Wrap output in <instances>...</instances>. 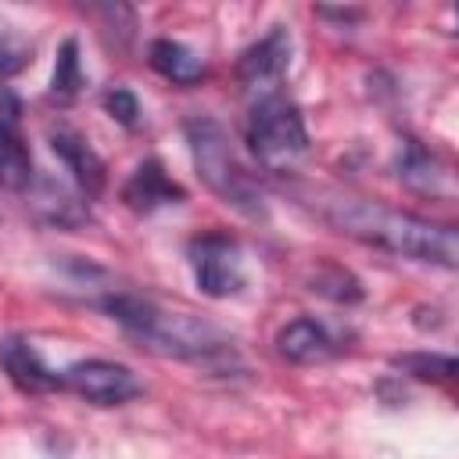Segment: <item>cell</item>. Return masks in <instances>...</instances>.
<instances>
[{"label": "cell", "instance_id": "obj_1", "mask_svg": "<svg viewBox=\"0 0 459 459\" xmlns=\"http://www.w3.org/2000/svg\"><path fill=\"white\" fill-rule=\"evenodd\" d=\"M301 197L326 226H333L337 233L359 244H369L377 251H387L409 262L441 265V269H455L459 262V233L448 222H430L412 212H402L348 190H308Z\"/></svg>", "mask_w": 459, "mask_h": 459}, {"label": "cell", "instance_id": "obj_2", "mask_svg": "<svg viewBox=\"0 0 459 459\" xmlns=\"http://www.w3.org/2000/svg\"><path fill=\"white\" fill-rule=\"evenodd\" d=\"M93 305L100 312H108V319H115L126 330V337L136 341L151 355L194 362L208 373L240 369V355H237L233 337L194 312L165 308L154 298L126 290V287H104V294L93 298Z\"/></svg>", "mask_w": 459, "mask_h": 459}, {"label": "cell", "instance_id": "obj_3", "mask_svg": "<svg viewBox=\"0 0 459 459\" xmlns=\"http://www.w3.org/2000/svg\"><path fill=\"white\" fill-rule=\"evenodd\" d=\"M186 143H190V158L194 169L201 176V183L233 212H240L244 219H265V194L255 183V176L237 161L226 129L212 118V115H190L183 122Z\"/></svg>", "mask_w": 459, "mask_h": 459}, {"label": "cell", "instance_id": "obj_4", "mask_svg": "<svg viewBox=\"0 0 459 459\" xmlns=\"http://www.w3.org/2000/svg\"><path fill=\"white\" fill-rule=\"evenodd\" d=\"M244 143L251 158L265 172H276V176L298 172V165L312 151L305 115L283 90L251 100L247 118H244Z\"/></svg>", "mask_w": 459, "mask_h": 459}, {"label": "cell", "instance_id": "obj_5", "mask_svg": "<svg viewBox=\"0 0 459 459\" xmlns=\"http://www.w3.org/2000/svg\"><path fill=\"white\" fill-rule=\"evenodd\" d=\"M186 262H190L194 283L204 298H233L247 283L244 247L233 233H222V230L197 233L186 244Z\"/></svg>", "mask_w": 459, "mask_h": 459}, {"label": "cell", "instance_id": "obj_6", "mask_svg": "<svg viewBox=\"0 0 459 459\" xmlns=\"http://www.w3.org/2000/svg\"><path fill=\"white\" fill-rule=\"evenodd\" d=\"M61 391H72L90 405H126L143 387H140L136 373L122 362L82 359V362H72V366L61 369Z\"/></svg>", "mask_w": 459, "mask_h": 459}, {"label": "cell", "instance_id": "obj_7", "mask_svg": "<svg viewBox=\"0 0 459 459\" xmlns=\"http://www.w3.org/2000/svg\"><path fill=\"white\" fill-rule=\"evenodd\" d=\"M290 32L283 25H273L262 39H255L240 57H237V82L240 90L255 100L265 93H276L287 68H290Z\"/></svg>", "mask_w": 459, "mask_h": 459}, {"label": "cell", "instance_id": "obj_8", "mask_svg": "<svg viewBox=\"0 0 459 459\" xmlns=\"http://www.w3.org/2000/svg\"><path fill=\"white\" fill-rule=\"evenodd\" d=\"M32 176L36 169L22 133V97L0 79V186L25 194Z\"/></svg>", "mask_w": 459, "mask_h": 459}, {"label": "cell", "instance_id": "obj_9", "mask_svg": "<svg viewBox=\"0 0 459 459\" xmlns=\"http://www.w3.org/2000/svg\"><path fill=\"white\" fill-rule=\"evenodd\" d=\"M394 176H398L402 186H409L412 194H423V197L448 201L455 194L448 161L420 140H402V147L394 154Z\"/></svg>", "mask_w": 459, "mask_h": 459}, {"label": "cell", "instance_id": "obj_10", "mask_svg": "<svg viewBox=\"0 0 459 459\" xmlns=\"http://www.w3.org/2000/svg\"><path fill=\"white\" fill-rule=\"evenodd\" d=\"M50 151L57 154V161L65 165V172L72 176L75 190L82 197H100L104 186H108V169H104V158L90 147V140L72 129V126H54L50 129Z\"/></svg>", "mask_w": 459, "mask_h": 459}, {"label": "cell", "instance_id": "obj_11", "mask_svg": "<svg viewBox=\"0 0 459 459\" xmlns=\"http://www.w3.org/2000/svg\"><path fill=\"white\" fill-rule=\"evenodd\" d=\"M25 204L29 212L47 222V226H57V230H75L90 219V208H86V197L65 183H57L54 176H43L36 172L29 190H25Z\"/></svg>", "mask_w": 459, "mask_h": 459}, {"label": "cell", "instance_id": "obj_12", "mask_svg": "<svg viewBox=\"0 0 459 459\" xmlns=\"http://www.w3.org/2000/svg\"><path fill=\"white\" fill-rule=\"evenodd\" d=\"M122 201H126V208H133L136 215H151V212H158V208L183 204V201H186V190L165 172V165H161L158 158H143V161L129 172V179H126V186H122Z\"/></svg>", "mask_w": 459, "mask_h": 459}, {"label": "cell", "instance_id": "obj_13", "mask_svg": "<svg viewBox=\"0 0 459 459\" xmlns=\"http://www.w3.org/2000/svg\"><path fill=\"white\" fill-rule=\"evenodd\" d=\"M276 351H280V359H287L294 366H316V362L333 359L341 351V341H337V333L323 319L298 316V319H290V323L280 326Z\"/></svg>", "mask_w": 459, "mask_h": 459}, {"label": "cell", "instance_id": "obj_14", "mask_svg": "<svg viewBox=\"0 0 459 459\" xmlns=\"http://www.w3.org/2000/svg\"><path fill=\"white\" fill-rule=\"evenodd\" d=\"M0 369L22 394H47L61 391V369H50L29 337H4L0 341Z\"/></svg>", "mask_w": 459, "mask_h": 459}, {"label": "cell", "instance_id": "obj_15", "mask_svg": "<svg viewBox=\"0 0 459 459\" xmlns=\"http://www.w3.org/2000/svg\"><path fill=\"white\" fill-rule=\"evenodd\" d=\"M147 61H151V68H154L161 79H169V82H176V86H197V82L208 75V65H204L186 43L169 39V36H161V39H154V43L147 47Z\"/></svg>", "mask_w": 459, "mask_h": 459}, {"label": "cell", "instance_id": "obj_16", "mask_svg": "<svg viewBox=\"0 0 459 459\" xmlns=\"http://www.w3.org/2000/svg\"><path fill=\"white\" fill-rule=\"evenodd\" d=\"M86 86V72H82V61H79V43L68 36L61 47H57V57H54V72H50V97L61 100V104H72Z\"/></svg>", "mask_w": 459, "mask_h": 459}, {"label": "cell", "instance_id": "obj_17", "mask_svg": "<svg viewBox=\"0 0 459 459\" xmlns=\"http://www.w3.org/2000/svg\"><path fill=\"white\" fill-rule=\"evenodd\" d=\"M394 369H402L405 377L427 380V384H448L455 377V359L441 355V351H409V355H394L391 359Z\"/></svg>", "mask_w": 459, "mask_h": 459}, {"label": "cell", "instance_id": "obj_18", "mask_svg": "<svg viewBox=\"0 0 459 459\" xmlns=\"http://www.w3.org/2000/svg\"><path fill=\"white\" fill-rule=\"evenodd\" d=\"M308 283H312L308 290H316V294H323V298H330V301H341V305H355V301H362V283H359L344 265L323 262Z\"/></svg>", "mask_w": 459, "mask_h": 459}, {"label": "cell", "instance_id": "obj_19", "mask_svg": "<svg viewBox=\"0 0 459 459\" xmlns=\"http://www.w3.org/2000/svg\"><path fill=\"white\" fill-rule=\"evenodd\" d=\"M100 104H104V111H108L118 126H126V129H133V126L140 122V100H136V93L126 90V86H108L104 97H100Z\"/></svg>", "mask_w": 459, "mask_h": 459}, {"label": "cell", "instance_id": "obj_20", "mask_svg": "<svg viewBox=\"0 0 459 459\" xmlns=\"http://www.w3.org/2000/svg\"><path fill=\"white\" fill-rule=\"evenodd\" d=\"M25 61H29V43H22L14 32L0 29V79H7V75H14V72H22V68H25Z\"/></svg>", "mask_w": 459, "mask_h": 459}]
</instances>
